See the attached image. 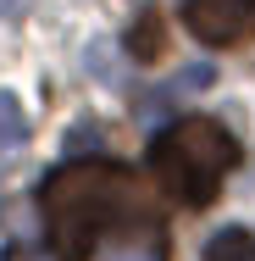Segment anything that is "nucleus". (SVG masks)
I'll return each instance as SVG.
<instances>
[{
	"instance_id": "obj_1",
	"label": "nucleus",
	"mask_w": 255,
	"mask_h": 261,
	"mask_svg": "<svg viewBox=\"0 0 255 261\" xmlns=\"http://www.w3.org/2000/svg\"><path fill=\"white\" fill-rule=\"evenodd\" d=\"M39 211H45V233H50L55 261H89L100 256L105 239L145 228V222H161L145 184L117 161L55 167L39 189Z\"/></svg>"
},
{
	"instance_id": "obj_2",
	"label": "nucleus",
	"mask_w": 255,
	"mask_h": 261,
	"mask_svg": "<svg viewBox=\"0 0 255 261\" xmlns=\"http://www.w3.org/2000/svg\"><path fill=\"white\" fill-rule=\"evenodd\" d=\"M233 161H239L233 134L211 117H183L166 134H155L150 145V172L161 184V195H172L183 206H211L222 178L233 172Z\"/></svg>"
},
{
	"instance_id": "obj_3",
	"label": "nucleus",
	"mask_w": 255,
	"mask_h": 261,
	"mask_svg": "<svg viewBox=\"0 0 255 261\" xmlns=\"http://www.w3.org/2000/svg\"><path fill=\"white\" fill-rule=\"evenodd\" d=\"M183 28L211 50L244 45L255 34V0H183Z\"/></svg>"
},
{
	"instance_id": "obj_4",
	"label": "nucleus",
	"mask_w": 255,
	"mask_h": 261,
	"mask_svg": "<svg viewBox=\"0 0 255 261\" xmlns=\"http://www.w3.org/2000/svg\"><path fill=\"white\" fill-rule=\"evenodd\" d=\"M100 261H166V228L145 222V228H128L117 239L100 245Z\"/></svg>"
},
{
	"instance_id": "obj_5",
	"label": "nucleus",
	"mask_w": 255,
	"mask_h": 261,
	"mask_svg": "<svg viewBox=\"0 0 255 261\" xmlns=\"http://www.w3.org/2000/svg\"><path fill=\"white\" fill-rule=\"evenodd\" d=\"M205 261H255V233L250 228H216L205 239Z\"/></svg>"
},
{
	"instance_id": "obj_6",
	"label": "nucleus",
	"mask_w": 255,
	"mask_h": 261,
	"mask_svg": "<svg viewBox=\"0 0 255 261\" xmlns=\"http://www.w3.org/2000/svg\"><path fill=\"white\" fill-rule=\"evenodd\" d=\"M161 50H166V28H161V17H155V11H139V17H133V28H128V56L155 61Z\"/></svg>"
},
{
	"instance_id": "obj_7",
	"label": "nucleus",
	"mask_w": 255,
	"mask_h": 261,
	"mask_svg": "<svg viewBox=\"0 0 255 261\" xmlns=\"http://www.w3.org/2000/svg\"><path fill=\"white\" fill-rule=\"evenodd\" d=\"M28 139V117H22V106L11 100V95H0V156L11 150V145H22Z\"/></svg>"
},
{
	"instance_id": "obj_8",
	"label": "nucleus",
	"mask_w": 255,
	"mask_h": 261,
	"mask_svg": "<svg viewBox=\"0 0 255 261\" xmlns=\"http://www.w3.org/2000/svg\"><path fill=\"white\" fill-rule=\"evenodd\" d=\"M6 261H39V256H34V250H22V245H17V250H6Z\"/></svg>"
}]
</instances>
